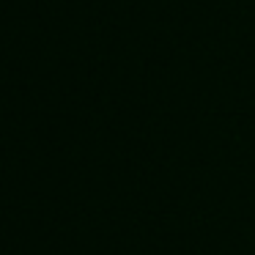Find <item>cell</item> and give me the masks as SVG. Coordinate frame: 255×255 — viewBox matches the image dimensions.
<instances>
[]
</instances>
